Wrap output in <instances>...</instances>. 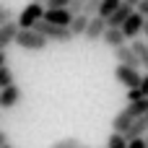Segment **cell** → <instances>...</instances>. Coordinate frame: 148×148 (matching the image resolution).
I'll return each instance as SVG.
<instances>
[{
	"instance_id": "52a82bcc",
	"label": "cell",
	"mask_w": 148,
	"mask_h": 148,
	"mask_svg": "<svg viewBox=\"0 0 148 148\" xmlns=\"http://www.w3.org/2000/svg\"><path fill=\"white\" fill-rule=\"evenodd\" d=\"M18 101H21V88L16 83L8 86V88H0V112L3 109H13Z\"/></svg>"
},
{
	"instance_id": "f546056e",
	"label": "cell",
	"mask_w": 148,
	"mask_h": 148,
	"mask_svg": "<svg viewBox=\"0 0 148 148\" xmlns=\"http://www.w3.org/2000/svg\"><path fill=\"white\" fill-rule=\"evenodd\" d=\"M8 65V52H0V68Z\"/></svg>"
},
{
	"instance_id": "4dcf8cb0",
	"label": "cell",
	"mask_w": 148,
	"mask_h": 148,
	"mask_svg": "<svg viewBox=\"0 0 148 148\" xmlns=\"http://www.w3.org/2000/svg\"><path fill=\"white\" fill-rule=\"evenodd\" d=\"M3 143H8V135H5V130H0V146Z\"/></svg>"
},
{
	"instance_id": "ffe728a7",
	"label": "cell",
	"mask_w": 148,
	"mask_h": 148,
	"mask_svg": "<svg viewBox=\"0 0 148 148\" xmlns=\"http://www.w3.org/2000/svg\"><path fill=\"white\" fill-rule=\"evenodd\" d=\"M104 148H127V140H125L120 133H112V135L107 138V146Z\"/></svg>"
},
{
	"instance_id": "d6986e66",
	"label": "cell",
	"mask_w": 148,
	"mask_h": 148,
	"mask_svg": "<svg viewBox=\"0 0 148 148\" xmlns=\"http://www.w3.org/2000/svg\"><path fill=\"white\" fill-rule=\"evenodd\" d=\"M81 146V140L78 138H73V135H68V138H60V140H55L49 148H78Z\"/></svg>"
},
{
	"instance_id": "5b68a950",
	"label": "cell",
	"mask_w": 148,
	"mask_h": 148,
	"mask_svg": "<svg viewBox=\"0 0 148 148\" xmlns=\"http://www.w3.org/2000/svg\"><path fill=\"white\" fill-rule=\"evenodd\" d=\"M107 31V21L99 18V16H91L88 23H86V31H83V39L86 42H101V34Z\"/></svg>"
},
{
	"instance_id": "4fadbf2b",
	"label": "cell",
	"mask_w": 148,
	"mask_h": 148,
	"mask_svg": "<svg viewBox=\"0 0 148 148\" xmlns=\"http://www.w3.org/2000/svg\"><path fill=\"white\" fill-rule=\"evenodd\" d=\"M146 133H148V130H146V122H143V117H140V120H135V122H133V125H130V127L122 133V138L130 143V140H138V138H143Z\"/></svg>"
},
{
	"instance_id": "e0dca14e",
	"label": "cell",
	"mask_w": 148,
	"mask_h": 148,
	"mask_svg": "<svg viewBox=\"0 0 148 148\" xmlns=\"http://www.w3.org/2000/svg\"><path fill=\"white\" fill-rule=\"evenodd\" d=\"M120 5H122L120 0H101V5H99V10H96V16L107 21V18H109V16H112V13H114V10L120 8Z\"/></svg>"
},
{
	"instance_id": "8fae6325",
	"label": "cell",
	"mask_w": 148,
	"mask_h": 148,
	"mask_svg": "<svg viewBox=\"0 0 148 148\" xmlns=\"http://www.w3.org/2000/svg\"><path fill=\"white\" fill-rule=\"evenodd\" d=\"M130 13H133V8H130V5H120V8L107 18V29H120V26L127 21V16H130Z\"/></svg>"
},
{
	"instance_id": "277c9868",
	"label": "cell",
	"mask_w": 148,
	"mask_h": 148,
	"mask_svg": "<svg viewBox=\"0 0 148 148\" xmlns=\"http://www.w3.org/2000/svg\"><path fill=\"white\" fill-rule=\"evenodd\" d=\"M143 21H146V18H140V16L135 13V10H133V13L127 16V21H125V23L120 26V31H122L125 42H127V39L133 42V39H138V36L143 34Z\"/></svg>"
},
{
	"instance_id": "d6a6232c",
	"label": "cell",
	"mask_w": 148,
	"mask_h": 148,
	"mask_svg": "<svg viewBox=\"0 0 148 148\" xmlns=\"http://www.w3.org/2000/svg\"><path fill=\"white\" fill-rule=\"evenodd\" d=\"M0 148H16V146H10V143H3V146H0Z\"/></svg>"
},
{
	"instance_id": "2e32d148",
	"label": "cell",
	"mask_w": 148,
	"mask_h": 148,
	"mask_svg": "<svg viewBox=\"0 0 148 148\" xmlns=\"http://www.w3.org/2000/svg\"><path fill=\"white\" fill-rule=\"evenodd\" d=\"M125 109H127V114H130L133 120H140V117H146V112H148V99L133 101V104H127Z\"/></svg>"
},
{
	"instance_id": "44dd1931",
	"label": "cell",
	"mask_w": 148,
	"mask_h": 148,
	"mask_svg": "<svg viewBox=\"0 0 148 148\" xmlns=\"http://www.w3.org/2000/svg\"><path fill=\"white\" fill-rule=\"evenodd\" d=\"M83 5H86V0H68V13L70 16H81Z\"/></svg>"
},
{
	"instance_id": "603a6c76",
	"label": "cell",
	"mask_w": 148,
	"mask_h": 148,
	"mask_svg": "<svg viewBox=\"0 0 148 148\" xmlns=\"http://www.w3.org/2000/svg\"><path fill=\"white\" fill-rule=\"evenodd\" d=\"M44 10H68V0H47Z\"/></svg>"
},
{
	"instance_id": "4316f807",
	"label": "cell",
	"mask_w": 148,
	"mask_h": 148,
	"mask_svg": "<svg viewBox=\"0 0 148 148\" xmlns=\"http://www.w3.org/2000/svg\"><path fill=\"white\" fill-rule=\"evenodd\" d=\"M138 91L143 94V99H148V73L140 75V83H138Z\"/></svg>"
},
{
	"instance_id": "ac0fdd59",
	"label": "cell",
	"mask_w": 148,
	"mask_h": 148,
	"mask_svg": "<svg viewBox=\"0 0 148 148\" xmlns=\"http://www.w3.org/2000/svg\"><path fill=\"white\" fill-rule=\"evenodd\" d=\"M13 83H16L13 70H10L8 65H3V68H0V88H8V86H13Z\"/></svg>"
},
{
	"instance_id": "7a4b0ae2",
	"label": "cell",
	"mask_w": 148,
	"mask_h": 148,
	"mask_svg": "<svg viewBox=\"0 0 148 148\" xmlns=\"http://www.w3.org/2000/svg\"><path fill=\"white\" fill-rule=\"evenodd\" d=\"M42 13H44V5H39V3H29V5H23L18 13H16V26H18V31H26V29H31L36 21H42Z\"/></svg>"
},
{
	"instance_id": "8d00e7d4",
	"label": "cell",
	"mask_w": 148,
	"mask_h": 148,
	"mask_svg": "<svg viewBox=\"0 0 148 148\" xmlns=\"http://www.w3.org/2000/svg\"><path fill=\"white\" fill-rule=\"evenodd\" d=\"M0 114H3V112H0Z\"/></svg>"
},
{
	"instance_id": "f1b7e54d",
	"label": "cell",
	"mask_w": 148,
	"mask_h": 148,
	"mask_svg": "<svg viewBox=\"0 0 148 148\" xmlns=\"http://www.w3.org/2000/svg\"><path fill=\"white\" fill-rule=\"evenodd\" d=\"M120 3H122V5H130V8H133V10H135V5H138V3H140V0H120Z\"/></svg>"
},
{
	"instance_id": "d4e9b609",
	"label": "cell",
	"mask_w": 148,
	"mask_h": 148,
	"mask_svg": "<svg viewBox=\"0 0 148 148\" xmlns=\"http://www.w3.org/2000/svg\"><path fill=\"white\" fill-rule=\"evenodd\" d=\"M135 13H138L140 18H146V21H148V0H140V3L135 5Z\"/></svg>"
},
{
	"instance_id": "9a60e30c",
	"label": "cell",
	"mask_w": 148,
	"mask_h": 148,
	"mask_svg": "<svg viewBox=\"0 0 148 148\" xmlns=\"http://www.w3.org/2000/svg\"><path fill=\"white\" fill-rule=\"evenodd\" d=\"M86 23H88V16H73V21L68 23V31H70V36L75 39V36H83V31H86Z\"/></svg>"
},
{
	"instance_id": "cb8c5ba5",
	"label": "cell",
	"mask_w": 148,
	"mask_h": 148,
	"mask_svg": "<svg viewBox=\"0 0 148 148\" xmlns=\"http://www.w3.org/2000/svg\"><path fill=\"white\" fill-rule=\"evenodd\" d=\"M8 21H13V10L8 5H3V0H0V26L8 23Z\"/></svg>"
},
{
	"instance_id": "83f0119b",
	"label": "cell",
	"mask_w": 148,
	"mask_h": 148,
	"mask_svg": "<svg viewBox=\"0 0 148 148\" xmlns=\"http://www.w3.org/2000/svg\"><path fill=\"white\" fill-rule=\"evenodd\" d=\"M146 146V143H143V138H138V140H130V143H127V148H143Z\"/></svg>"
},
{
	"instance_id": "836d02e7",
	"label": "cell",
	"mask_w": 148,
	"mask_h": 148,
	"mask_svg": "<svg viewBox=\"0 0 148 148\" xmlns=\"http://www.w3.org/2000/svg\"><path fill=\"white\" fill-rule=\"evenodd\" d=\"M143 122H146V130H148V112H146V117H143Z\"/></svg>"
},
{
	"instance_id": "7402d4cb",
	"label": "cell",
	"mask_w": 148,
	"mask_h": 148,
	"mask_svg": "<svg viewBox=\"0 0 148 148\" xmlns=\"http://www.w3.org/2000/svg\"><path fill=\"white\" fill-rule=\"evenodd\" d=\"M99 5H101V0H86V5H83V16H96V10H99Z\"/></svg>"
},
{
	"instance_id": "484cf974",
	"label": "cell",
	"mask_w": 148,
	"mask_h": 148,
	"mask_svg": "<svg viewBox=\"0 0 148 148\" xmlns=\"http://www.w3.org/2000/svg\"><path fill=\"white\" fill-rule=\"evenodd\" d=\"M143 99V94L138 91V88H127V104H133V101H140Z\"/></svg>"
},
{
	"instance_id": "d590c367",
	"label": "cell",
	"mask_w": 148,
	"mask_h": 148,
	"mask_svg": "<svg viewBox=\"0 0 148 148\" xmlns=\"http://www.w3.org/2000/svg\"><path fill=\"white\" fill-rule=\"evenodd\" d=\"M78 148H91V146H86V143H81V146H78Z\"/></svg>"
},
{
	"instance_id": "ba28073f",
	"label": "cell",
	"mask_w": 148,
	"mask_h": 148,
	"mask_svg": "<svg viewBox=\"0 0 148 148\" xmlns=\"http://www.w3.org/2000/svg\"><path fill=\"white\" fill-rule=\"evenodd\" d=\"M42 21H47V23H52V26L68 29V23L73 21V16H70L68 10H44V13H42Z\"/></svg>"
},
{
	"instance_id": "9c48e42d",
	"label": "cell",
	"mask_w": 148,
	"mask_h": 148,
	"mask_svg": "<svg viewBox=\"0 0 148 148\" xmlns=\"http://www.w3.org/2000/svg\"><path fill=\"white\" fill-rule=\"evenodd\" d=\"M16 34H18L16 21H8V23H3V26H0V52H8V47L13 44Z\"/></svg>"
},
{
	"instance_id": "e575fe53",
	"label": "cell",
	"mask_w": 148,
	"mask_h": 148,
	"mask_svg": "<svg viewBox=\"0 0 148 148\" xmlns=\"http://www.w3.org/2000/svg\"><path fill=\"white\" fill-rule=\"evenodd\" d=\"M31 3H39V5H42V3H47V0H31Z\"/></svg>"
},
{
	"instance_id": "5bb4252c",
	"label": "cell",
	"mask_w": 148,
	"mask_h": 148,
	"mask_svg": "<svg viewBox=\"0 0 148 148\" xmlns=\"http://www.w3.org/2000/svg\"><path fill=\"white\" fill-rule=\"evenodd\" d=\"M130 49H133V55L138 57V62H140V68H146L148 70V44L143 39H133V44H130Z\"/></svg>"
},
{
	"instance_id": "3957f363",
	"label": "cell",
	"mask_w": 148,
	"mask_h": 148,
	"mask_svg": "<svg viewBox=\"0 0 148 148\" xmlns=\"http://www.w3.org/2000/svg\"><path fill=\"white\" fill-rule=\"evenodd\" d=\"M13 42H16L21 49H31V52H42V49L47 47V39H44V36H39V34H36V31H31V29L18 31Z\"/></svg>"
},
{
	"instance_id": "8992f818",
	"label": "cell",
	"mask_w": 148,
	"mask_h": 148,
	"mask_svg": "<svg viewBox=\"0 0 148 148\" xmlns=\"http://www.w3.org/2000/svg\"><path fill=\"white\" fill-rule=\"evenodd\" d=\"M114 78H117L125 88H138V83H140V70H133V68L117 65V68H114Z\"/></svg>"
},
{
	"instance_id": "1f68e13d",
	"label": "cell",
	"mask_w": 148,
	"mask_h": 148,
	"mask_svg": "<svg viewBox=\"0 0 148 148\" xmlns=\"http://www.w3.org/2000/svg\"><path fill=\"white\" fill-rule=\"evenodd\" d=\"M143 34H146V44H148V21H143Z\"/></svg>"
},
{
	"instance_id": "6da1fadb",
	"label": "cell",
	"mask_w": 148,
	"mask_h": 148,
	"mask_svg": "<svg viewBox=\"0 0 148 148\" xmlns=\"http://www.w3.org/2000/svg\"><path fill=\"white\" fill-rule=\"evenodd\" d=\"M31 31H36L39 36H44L47 44H49V42H57V44H70V42H73V36H70L68 29L52 26V23H47V21H36V23L31 26Z\"/></svg>"
},
{
	"instance_id": "30bf717a",
	"label": "cell",
	"mask_w": 148,
	"mask_h": 148,
	"mask_svg": "<svg viewBox=\"0 0 148 148\" xmlns=\"http://www.w3.org/2000/svg\"><path fill=\"white\" fill-rule=\"evenodd\" d=\"M114 57H117V62L120 65H125V68H133V70H140V62H138V57L133 55V49L125 44V47H120V49H114Z\"/></svg>"
},
{
	"instance_id": "7c38bea8",
	"label": "cell",
	"mask_w": 148,
	"mask_h": 148,
	"mask_svg": "<svg viewBox=\"0 0 148 148\" xmlns=\"http://www.w3.org/2000/svg\"><path fill=\"white\" fill-rule=\"evenodd\" d=\"M101 42H104L107 47H112V49H120V47H125V44H127L120 29H107V31L101 34Z\"/></svg>"
}]
</instances>
